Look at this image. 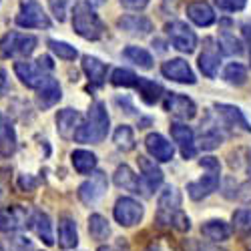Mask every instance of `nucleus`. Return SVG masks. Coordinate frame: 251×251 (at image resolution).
<instances>
[{
    "instance_id": "obj_1",
    "label": "nucleus",
    "mask_w": 251,
    "mask_h": 251,
    "mask_svg": "<svg viewBox=\"0 0 251 251\" xmlns=\"http://www.w3.org/2000/svg\"><path fill=\"white\" fill-rule=\"evenodd\" d=\"M109 113L104 102L97 100L95 104H91V109L87 113L85 123H80V127L75 135L76 143H100L104 137L109 135Z\"/></svg>"
},
{
    "instance_id": "obj_2",
    "label": "nucleus",
    "mask_w": 251,
    "mask_h": 251,
    "mask_svg": "<svg viewBox=\"0 0 251 251\" xmlns=\"http://www.w3.org/2000/svg\"><path fill=\"white\" fill-rule=\"evenodd\" d=\"M73 28L78 36L87 38V40H99L104 34V25L99 18V14L93 10L91 4L80 2L75 6L73 12Z\"/></svg>"
},
{
    "instance_id": "obj_3",
    "label": "nucleus",
    "mask_w": 251,
    "mask_h": 251,
    "mask_svg": "<svg viewBox=\"0 0 251 251\" xmlns=\"http://www.w3.org/2000/svg\"><path fill=\"white\" fill-rule=\"evenodd\" d=\"M38 45L36 36L23 32H6L0 38V58H26L34 52Z\"/></svg>"
},
{
    "instance_id": "obj_4",
    "label": "nucleus",
    "mask_w": 251,
    "mask_h": 251,
    "mask_svg": "<svg viewBox=\"0 0 251 251\" xmlns=\"http://www.w3.org/2000/svg\"><path fill=\"white\" fill-rule=\"evenodd\" d=\"M14 20L23 28H50V18L36 0H23Z\"/></svg>"
},
{
    "instance_id": "obj_5",
    "label": "nucleus",
    "mask_w": 251,
    "mask_h": 251,
    "mask_svg": "<svg viewBox=\"0 0 251 251\" xmlns=\"http://www.w3.org/2000/svg\"><path fill=\"white\" fill-rule=\"evenodd\" d=\"M181 213V193L177 187L169 185L165 187L163 193L159 195V213H157V221L161 225H169L173 227L175 217Z\"/></svg>"
},
{
    "instance_id": "obj_6",
    "label": "nucleus",
    "mask_w": 251,
    "mask_h": 251,
    "mask_svg": "<svg viewBox=\"0 0 251 251\" xmlns=\"http://www.w3.org/2000/svg\"><path fill=\"white\" fill-rule=\"evenodd\" d=\"M167 30V36H169L171 45L179 50V52H193L195 47H197V36L195 32L187 26L185 23H181V20H173V23H169L165 26Z\"/></svg>"
},
{
    "instance_id": "obj_7",
    "label": "nucleus",
    "mask_w": 251,
    "mask_h": 251,
    "mask_svg": "<svg viewBox=\"0 0 251 251\" xmlns=\"http://www.w3.org/2000/svg\"><path fill=\"white\" fill-rule=\"evenodd\" d=\"M113 215L117 219L119 225L123 227H133L137 225L143 215H145V207L133 199V197H121L117 203H115V209H113Z\"/></svg>"
},
{
    "instance_id": "obj_8",
    "label": "nucleus",
    "mask_w": 251,
    "mask_h": 251,
    "mask_svg": "<svg viewBox=\"0 0 251 251\" xmlns=\"http://www.w3.org/2000/svg\"><path fill=\"white\" fill-rule=\"evenodd\" d=\"M107 187H109L107 175L102 171H95L91 175V179H87L78 187V197L85 205H95L102 199L104 193H107Z\"/></svg>"
},
{
    "instance_id": "obj_9",
    "label": "nucleus",
    "mask_w": 251,
    "mask_h": 251,
    "mask_svg": "<svg viewBox=\"0 0 251 251\" xmlns=\"http://www.w3.org/2000/svg\"><path fill=\"white\" fill-rule=\"evenodd\" d=\"M14 73L16 76L23 80V85H26L28 89H38L43 82L49 78V73L38 65V62H30V60H18L14 65Z\"/></svg>"
},
{
    "instance_id": "obj_10",
    "label": "nucleus",
    "mask_w": 251,
    "mask_h": 251,
    "mask_svg": "<svg viewBox=\"0 0 251 251\" xmlns=\"http://www.w3.org/2000/svg\"><path fill=\"white\" fill-rule=\"evenodd\" d=\"M219 171L221 169H207V173L197 179V181H191L187 185V193L193 201H201L205 197H209L213 191H217L219 187Z\"/></svg>"
},
{
    "instance_id": "obj_11",
    "label": "nucleus",
    "mask_w": 251,
    "mask_h": 251,
    "mask_svg": "<svg viewBox=\"0 0 251 251\" xmlns=\"http://www.w3.org/2000/svg\"><path fill=\"white\" fill-rule=\"evenodd\" d=\"M30 223V215L25 207L14 205L8 209H0V233H12Z\"/></svg>"
},
{
    "instance_id": "obj_12",
    "label": "nucleus",
    "mask_w": 251,
    "mask_h": 251,
    "mask_svg": "<svg viewBox=\"0 0 251 251\" xmlns=\"http://www.w3.org/2000/svg\"><path fill=\"white\" fill-rule=\"evenodd\" d=\"M215 111H217V115L221 117V121H223L225 127H229V129L235 131V133H251V125L247 123L245 115H243L237 107H233V104L217 102V104H215Z\"/></svg>"
},
{
    "instance_id": "obj_13",
    "label": "nucleus",
    "mask_w": 251,
    "mask_h": 251,
    "mask_svg": "<svg viewBox=\"0 0 251 251\" xmlns=\"http://www.w3.org/2000/svg\"><path fill=\"white\" fill-rule=\"evenodd\" d=\"M161 73L175 82H183V85H195V75L189 67V62L183 60V58H171L163 62Z\"/></svg>"
},
{
    "instance_id": "obj_14",
    "label": "nucleus",
    "mask_w": 251,
    "mask_h": 251,
    "mask_svg": "<svg viewBox=\"0 0 251 251\" xmlns=\"http://www.w3.org/2000/svg\"><path fill=\"white\" fill-rule=\"evenodd\" d=\"M165 111H169L171 115H175L177 119H183V121H189V119H193L197 115L195 102L189 97L179 95V93L167 95V99H165Z\"/></svg>"
},
{
    "instance_id": "obj_15",
    "label": "nucleus",
    "mask_w": 251,
    "mask_h": 251,
    "mask_svg": "<svg viewBox=\"0 0 251 251\" xmlns=\"http://www.w3.org/2000/svg\"><path fill=\"white\" fill-rule=\"evenodd\" d=\"M145 147H147V151L153 157V161L167 163V161H171L173 155H175L173 143H169L159 133H149L147 137H145Z\"/></svg>"
},
{
    "instance_id": "obj_16",
    "label": "nucleus",
    "mask_w": 251,
    "mask_h": 251,
    "mask_svg": "<svg viewBox=\"0 0 251 251\" xmlns=\"http://www.w3.org/2000/svg\"><path fill=\"white\" fill-rule=\"evenodd\" d=\"M115 185L121 187V189H125V191H131V193L149 195V191H147V187H145L143 179L133 173V169H131L129 165L117 167V171H115Z\"/></svg>"
},
{
    "instance_id": "obj_17",
    "label": "nucleus",
    "mask_w": 251,
    "mask_h": 251,
    "mask_svg": "<svg viewBox=\"0 0 251 251\" xmlns=\"http://www.w3.org/2000/svg\"><path fill=\"white\" fill-rule=\"evenodd\" d=\"M171 137L179 145L181 155L185 159H193L195 157L197 147H195V135H193L191 127H187V125H183V123H173L171 125Z\"/></svg>"
},
{
    "instance_id": "obj_18",
    "label": "nucleus",
    "mask_w": 251,
    "mask_h": 251,
    "mask_svg": "<svg viewBox=\"0 0 251 251\" xmlns=\"http://www.w3.org/2000/svg\"><path fill=\"white\" fill-rule=\"evenodd\" d=\"M221 65V58H219V50L213 43V38H205V47L203 52L199 54V69L207 78H215L217 71Z\"/></svg>"
},
{
    "instance_id": "obj_19",
    "label": "nucleus",
    "mask_w": 251,
    "mask_h": 251,
    "mask_svg": "<svg viewBox=\"0 0 251 251\" xmlns=\"http://www.w3.org/2000/svg\"><path fill=\"white\" fill-rule=\"evenodd\" d=\"M117 26L131 36H147L153 30V23L141 14H125L117 20Z\"/></svg>"
},
{
    "instance_id": "obj_20",
    "label": "nucleus",
    "mask_w": 251,
    "mask_h": 251,
    "mask_svg": "<svg viewBox=\"0 0 251 251\" xmlns=\"http://www.w3.org/2000/svg\"><path fill=\"white\" fill-rule=\"evenodd\" d=\"M60 97H62L60 85H58V80L52 78V76H49L43 85L36 89V104H38V109H43V111L54 107V104L60 100Z\"/></svg>"
},
{
    "instance_id": "obj_21",
    "label": "nucleus",
    "mask_w": 251,
    "mask_h": 251,
    "mask_svg": "<svg viewBox=\"0 0 251 251\" xmlns=\"http://www.w3.org/2000/svg\"><path fill=\"white\" fill-rule=\"evenodd\" d=\"M139 163V169H141V179L145 183V187H147V191H155L157 187L163 183V171L159 169V165L149 159V157H145V155H139L137 159Z\"/></svg>"
},
{
    "instance_id": "obj_22",
    "label": "nucleus",
    "mask_w": 251,
    "mask_h": 251,
    "mask_svg": "<svg viewBox=\"0 0 251 251\" xmlns=\"http://www.w3.org/2000/svg\"><path fill=\"white\" fill-rule=\"evenodd\" d=\"M80 127V113L75 109H62L56 113V131L62 139H71Z\"/></svg>"
},
{
    "instance_id": "obj_23",
    "label": "nucleus",
    "mask_w": 251,
    "mask_h": 251,
    "mask_svg": "<svg viewBox=\"0 0 251 251\" xmlns=\"http://www.w3.org/2000/svg\"><path fill=\"white\" fill-rule=\"evenodd\" d=\"M82 71H85L93 87H102L104 80H107V65L97 56H91V54L82 56Z\"/></svg>"
},
{
    "instance_id": "obj_24",
    "label": "nucleus",
    "mask_w": 251,
    "mask_h": 251,
    "mask_svg": "<svg viewBox=\"0 0 251 251\" xmlns=\"http://www.w3.org/2000/svg\"><path fill=\"white\" fill-rule=\"evenodd\" d=\"M58 245L62 249H75L78 245V231L73 217H60L58 221Z\"/></svg>"
},
{
    "instance_id": "obj_25",
    "label": "nucleus",
    "mask_w": 251,
    "mask_h": 251,
    "mask_svg": "<svg viewBox=\"0 0 251 251\" xmlns=\"http://www.w3.org/2000/svg\"><path fill=\"white\" fill-rule=\"evenodd\" d=\"M16 151V131L12 123L0 113V157H10Z\"/></svg>"
},
{
    "instance_id": "obj_26",
    "label": "nucleus",
    "mask_w": 251,
    "mask_h": 251,
    "mask_svg": "<svg viewBox=\"0 0 251 251\" xmlns=\"http://www.w3.org/2000/svg\"><path fill=\"white\" fill-rule=\"evenodd\" d=\"M187 16H189L197 26H211L215 23V12L203 0H197V2H191L187 6Z\"/></svg>"
},
{
    "instance_id": "obj_27",
    "label": "nucleus",
    "mask_w": 251,
    "mask_h": 251,
    "mask_svg": "<svg viewBox=\"0 0 251 251\" xmlns=\"http://www.w3.org/2000/svg\"><path fill=\"white\" fill-rule=\"evenodd\" d=\"M32 231L36 233L38 239H43L47 245H52L54 243V235H52V223H50V217L43 211H36L30 215V223Z\"/></svg>"
},
{
    "instance_id": "obj_28",
    "label": "nucleus",
    "mask_w": 251,
    "mask_h": 251,
    "mask_svg": "<svg viewBox=\"0 0 251 251\" xmlns=\"http://www.w3.org/2000/svg\"><path fill=\"white\" fill-rule=\"evenodd\" d=\"M201 233L211 241H227L229 235H231V229L223 219H209L203 223Z\"/></svg>"
},
{
    "instance_id": "obj_29",
    "label": "nucleus",
    "mask_w": 251,
    "mask_h": 251,
    "mask_svg": "<svg viewBox=\"0 0 251 251\" xmlns=\"http://www.w3.org/2000/svg\"><path fill=\"white\" fill-rule=\"evenodd\" d=\"M71 161H73V167H75V169H76L80 175L95 173V169H97V155L91 153V151H85V149L73 151Z\"/></svg>"
},
{
    "instance_id": "obj_30",
    "label": "nucleus",
    "mask_w": 251,
    "mask_h": 251,
    "mask_svg": "<svg viewBox=\"0 0 251 251\" xmlns=\"http://www.w3.org/2000/svg\"><path fill=\"white\" fill-rule=\"evenodd\" d=\"M135 89L139 91L141 99L147 104H155L163 95V87L159 85V82H155L151 78H143V76H139V82H137Z\"/></svg>"
},
{
    "instance_id": "obj_31",
    "label": "nucleus",
    "mask_w": 251,
    "mask_h": 251,
    "mask_svg": "<svg viewBox=\"0 0 251 251\" xmlns=\"http://www.w3.org/2000/svg\"><path fill=\"white\" fill-rule=\"evenodd\" d=\"M123 56L127 58V60H131L133 65L141 67V69H151V67H153V56H151V52L145 50V49H141V47H127V49L123 50Z\"/></svg>"
},
{
    "instance_id": "obj_32",
    "label": "nucleus",
    "mask_w": 251,
    "mask_h": 251,
    "mask_svg": "<svg viewBox=\"0 0 251 251\" xmlns=\"http://www.w3.org/2000/svg\"><path fill=\"white\" fill-rule=\"evenodd\" d=\"M89 233L93 239L97 241H104L109 235H111V227H109V221L104 219L102 215L95 213L89 217Z\"/></svg>"
},
{
    "instance_id": "obj_33",
    "label": "nucleus",
    "mask_w": 251,
    "mask_h": 251,
    "mask_svg": "<svg viewBox=\"0 0 251 251\" xmlns=\"http://www.w3.org/2000/svg\"><path fill=\"white\" fill-rule=\"evenodd\" d=\"M113 141L121 151H133L135 145H137L135 143V133H133V129L129 127V125H121V127H117V131L113 135Z\"/></svg>"
},
{
    "instance_id": "obj_34",
    "label": "nucleus",
    "mask_w": 251,
    "mask_h": 251,
    "mask_svg": "<svg viewBox=\"0 0 251 251\" xmlns=\"http://www.w3.org/2000/svg\"><path fill=\"white\" fill-rule=\"evenodd\" d=\"M223 78L229 82V85H235V87H241L247 82V69L239 62H229L223 71Z\"/></svg>"
},
{
    "instance_id": "obj_35",
    "label": "nucleus",
    "mask_w": 251,
    "mask_h": 251,
    "mask_svg": "<svg viewBox=\"0 0 251 251\" xmlns=\"http://www.w3.org/2000/svg\"><path fill=\"white\" fill-rule=\"evenodd\" d=\"M111 82L115 87H125V89H135L137 82H139V76L129 71V69H115L113 75H111Z\"/></svg>"
},
{
    "instance_id": "obj_36",
    "label": "nucleus",
    "mask_w": 251,
    "mask_h": 251,
    "mask_svg": "<svg viewBox=\"0 0 251 251\" xmlns=\"http://www.w3.org/2000/svg\"><path fill=\"white\" fill-rule=\"evenodd\" d=\"M233 229L239 235H251V209H237L233 213Z\"/></svg>"
},
{
    "instance_id": "obj_37",
    "label": "nucleus",
    "mask_w": 251,
    "mask_h": 251,
    "mask_svg": "<svg viewBox=\"0 0 251 251\" xmlns=\"http://www.w3.org/2000/svg\"><path fill=\"white\" fill-rule=\"evenodd\" d=\"M219 47L225 54H241L243 52V45H241V40L235 38V34L231 32H227L223 30L221 36H219Z\"/></svg>"
},
{
    "instance_id": "obj_38",
    "label": "nucleus",
    "mask_w": 251,
    "mask_h": 251,
    "mask_svg": "<svg viewBox=\"0 0 251 251\" xmlns=\"http://www.w3.org/2000/svg\"><path fill=\"white\" fill-rule=\"evenodd\" d=\"M49 49L58 56V58H62V60H75L76 56H78V52H76V49L75 47H71L69 43H65V40H49Z\"/></svg>"
},
{
    "instance_id": "obj_39",
    "label": "nucleus",
    "mask_w": 251,
    "mask_h": 251,
    "mask_svg": "<svg viewBox=\"0 0 251 251\" xmlns=\"http://www.w3.org/2000/svg\"><path fill=\"white\" fill-rule=\"evenodd\" d=\"M223 143V135L215 129H209L201 135V143H199V147L205 149V151H211V149H217L219 145Z\"/></svg>"
},
{
    "instance_id": "obj_40",
    "label": "nucleus",
    "mask_w": 251,
    "mask_h": 251,
    "mask_svg": "<svg viewBox=\"0 0 251 251\" xmlns=\"http://www.w3.org/2000/svg\"><path fill=\"white\" fill-rule=\"evenodd\" d=\"M75 2V0H49V6L54 14V18L58 23H65L67 20V14H69V6Z\"/></svg>"
},
{
    "instance_id": "obj_41",
    "label": "nucleus",
    "mask_w": 251,
    "mask_h": 251,
    "mask_svg": "<svg viewBox=\"0 0 251 251\" xmlns=\"http://www.w3.org/2000/svg\"><path fill=\"white\" fill-rule=\"evenodd\" d=\"M215 4L225 12H239L245 8L247 0H215Z\"/></svg>"
},
{
    "instance_id": "obj_42",
    "label": "nucleus",
    "mask_w": 251,
    "mask_h": 251,
    "mask_svg": "<svg viewBox=\"0 0 251 251\" xmlns=\"http://www.w3.org/2000/svg\"><path fill=\"white\" fill-rule=\"evenodd\" d=\"M10 251H36V249L26 237H14L10 239Z\"/></svg>"
},
{
    "instance_id": "obj_43",
    "label": "nucleus",
    "mask_w": 251,
    "mask_h": 251,
    "mask_svg": "<svg viewBox=\"0 0 251 251\" xmlns=\"http://www.w3.org/2000/svg\"><path fill=\"white\" fill-rule=\"evenodd\" d=\"M119 2L125 8H131V10H143L145 6L149 4V0H119Z\"/></svg>"
},
{
    "instance_id": "obj_44",
    "label": "nucleus",
    "mask_w": 251,
    "mask_h": 251,
    "mask_svg": "<svg viewBox=\"0 0 251 251\" xmlns=\"http://www.w3.org/2000/svg\"><path fill=\"white\" fill-rule=\"evenodd\" d=\"M8 91H10V80H8V73L0 67V97H4V95H8Z\"/></svg>"
},
{
    "instance_id": "obj_45",
    "label": "nucleus",
    "mask_w": 251,
    "mask_h": 251,
    "mask_svg": "<svg viewBox=\"0 0 251 251\" xmlns=\"http://www.w3.org/2000/svg\"><path fill=\"white\" fill-rule=\"evenodd\" d=\"M18 185H20V189L30 191V189H34V187H36V181H34L32 177H28V175H20V179H18Z\"/></svg>"
},
{
    "instance_id": "obj_46",
    "label": "nucleus",
    "mask_w": 251,
    "mask_h": 251,
    "mask_svg": "<svg viewBox=\"0 0 251 251\" xmlns=\"http://www.w3.org/2000/svg\"><path fill=\"white\" fill-rule=\"evenodd\" d=\"M199 165L203 167V169H221L219 161H217L215 157H203V159L199 161Z\"/></svg>"
},
{
    "instance_id": "obj_47",
    "label": "nucleus",
    "mask_w": 251,
    "mask_h": 251,
    "mask_svg": "<svg viewBox=\"0 0 251 251\" xmlns=\"http://www.w3.org/2000/svg\"><path fill=\"white\" fill-rule=\"evenodd\" d=\"M36 62H38V65L43 67V69H45L47 73H50V71L54 69V62H52V58H50L49 54H43V56H38V58H36Z\"/></svg>"
},
{
    "instance_id": "obj_48",
    "label": "nucleus",
    "mask_w": 251,
    "mask_h": 251,
    "mask_svg": "<svg viewBox=\"0 0 251 251\" xmlns=\"http://www.w3.org/2000/svg\"><path fill=\"white\" fill-rule=\"evenodd\" d=\"M243 34L247 36V43H249V58H251V25L243 26Z\"/></svg>"
},
{
    "instance_id": "obj_49",
    "label": "nucleus",
    "mask_w": 251,
    "mask_h": 251,
    "mask_svg": "<svg viewBox=\"0 0 251 251\" xmlns=\"http://www.w3.org/2000/svg\"><path fill=\"white\" fill-rule=\"evenodd\" d=\"M247 173H249V177H251V151H249V155H247Z\"/></svg>"
},
{
    "instance_id": "obj_50",
    "label": "nucleus",
    "mask_w": 251,
    "mask_h": 251,
    "mask_svg": "<svg viewBox=\"0 0 251 251\" xmlns=\"http://www.w3.org/2000/svg\"><path fill=\"white\" fill-rule=\"evenodd\" d=\"M102 2H104V0H91L93 6H99V4H102Z\"/></svg>"
},
{
    "instance_id": "obj_51",
    "label": "nucleus",
    "mask_w": 251,
    "mask_h": 251,
    "mask_svg": "<svg viewBox=\"0 0 251 251\" xmlns=\"http://www.w3.org/2000/svg\"><path fill=\"white\" fill-rule=\"evenodd\" d=\"M145 251H161V249H159V247H147Z\"/></svg>"
},
{
    "instance_id": "obj_52",
    "label": "nucleus",
    "mask_w": 251,
    "mask_h": 251,
    "mask_svg": "<svg viewBox=\"0 0 251 251\" xmlns=\"http://www.w3.org/2000/svg\"><path fill=\"white\" fill-rule=\"evenodd\" d=\"M99 251H111V249H109V247H100Z\"/></svg>"
},
{
    "instance_id": "obj_53",
    "label": "nucleus",
    "mask_w": 251,
    "mask_h": 251,
    "mask_svg": "<svg viewBox=\"0 0 251 251\" xmlns=\"http://www.w3.org/2000/svg\"><path fill=\"white\" fill-rule=\"evenodd\" d=\"M167 2H175V0H167Z\"/></svg>"
},
{
    "instance_id": "obj_54",
    "label": "nucleus",
    "mask_w": 251,
    "mask_h": 251,
    "mask_svg": "<svg viewBox=\"0 0 251 251\" xmlns=\"http://www.w3.org/2000/svg\"><path fill=\"white\" fill-rule=\"evenodd\" d=\"M0 251H4V249H2V245H0Z\"/></svg>"
}]
</instances>
